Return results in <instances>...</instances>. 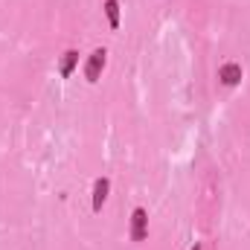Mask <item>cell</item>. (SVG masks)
I'll use <instances>...</instances> for the list:
<instances>
[{
    "mask_svg": "<svg viewBox=\"0 0 250 250\" xmlns=\"http://www.w3.org/2000/svg\"><path fill=\"white\" fill-rule=\"evenodd\" d=\"M108 192H111V181L96 178V184H93V212H102V207L108 201Z\"/></svg>",
    "mask_w": 250,
    "mask_h": 250,
    "instance_id": "obj_4",
    "label": "cell"
},
{
    "mask_svg": "<svg viewBox=\"0 0 250 250\" xmlns=\"http://www.w3.org/2000/svg\"><path fill=\"white\" fill-rule=\"evenodd\" d=\"M79 67V50H67L64 53L62 64H59V76L62 79H67V76H73V70Z\"/></svg>",
    "mask_w": 250,
    "mask_h": 250,
    "instance_id": "obj_5",
    "label": "cell"
},
{
    "mask_svg": "<svg viewBox=\"0 0 250 250\" xmlns=\"http://www.w3.org/2000/svg\"><path fill=\"white\" fill-rule=\"evenodd\" d=\"M105 64H108V53H105L102 47H99V50H93V53L87 56V62H84V79H87L90 84H96V82L102 79Z\"/></svg>",
    "mask_w": 250,
    "mask_h": 250,
    "instance_id": "obj_1",
    "label": "cell"
},
{
    "mask_svg": "<svg viewBox=\"0 0 250 250\" xmlns=\"http://www.w3.org/2000/svg\"><path fill=\"white\" fill-rule=\"evenodd\" d=\"M105 18L111 23V29H120V0H105Z\"/></svg>",
    "mask_w": 250,
    "mask_h": 250,
    "instance_id": "obj_6",
    "label": "cell"
},
{
    "mask_svg": "<svg viewBox=\"0 0 250 250\" xmlns=\"http://www.w3.org/2000/svg\"><path fill=\"white\" fill-rule=\"evenodd\" d=\"M128 236H131V242H143L148 236V212L143 207H137L131 212V233Z\"/></svg>",
    "mask_w": 250,
    "mask_h": 250,
    "instance_id": "obj_2",
    "label": "cell"
},
{
    "mask_svg": "<svg viewBox=\"0 0 250 250\" xmlns=\"http://www.w3.org/2000/svg\"><path fill=\"white\" fill-rule=\"evenodd\" d=\"M192 250H204V248H201V245H195V248H192Z\"/></svg>",
    "mask_w": 250,
    "mask_h": 250,
    "instance_id": "obj_7",
    "label": "cell"
},
{
    "mask_svg": "<svg viewBox=\"0 0 250 250\" xmlns=\"http://www.w3.org/2000/svg\"><path fill=\"white\" fill-rule=\"evenodd\" d=\"M218 79H221V84H227V87L239 84V82H242V64H236V62L221 64V67H218Z\"/></svg>",
    "mask_w": 250,
    "mask_h": 250,
    "instance_id": "obj_3",
    "label": "cell"
}]
</instances>
